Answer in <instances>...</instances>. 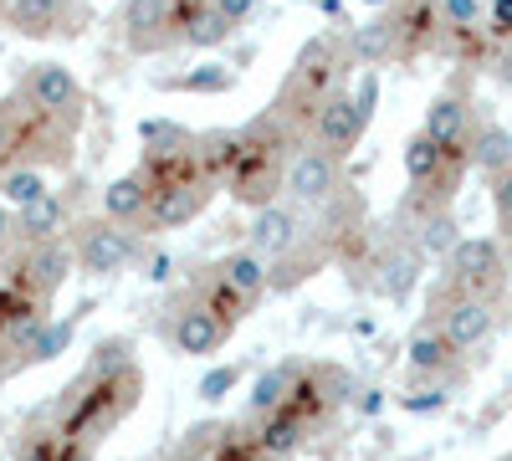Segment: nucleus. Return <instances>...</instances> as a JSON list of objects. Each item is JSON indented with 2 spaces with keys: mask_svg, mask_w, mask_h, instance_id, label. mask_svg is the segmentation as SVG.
<instances>
[{
  "mask_svg": "<svg viewBox=\"0 0 512 461\" xmlns=\"http://www.w3.org/2000/svg\"><path fill=\"white\" fill-rule=\"evenodd\" d=\"M139 395H144V369L128 364V369H113V374H88L82 369L77 380L62 390V400L52 405V431L72 446H103L128 415L139 410Z\"/></svg>",
  "mask_w": 512,
  "mask_h": 461,
  "instance_id": "obj_1",
  "label": "nucleus"
},
{
  "mask_svg": "<svg viewBox=\"0 0 512 461\" xmlns=\"http://www.w3.org/2000/svg\"><path fill=\"white\" fill-rule=\"evenodd\" d=\"M308 134L297 129L292 118H282L277 108L256 113L246 129H241V149H236V164L226 170L221 190L246 205V211H262V205L277 200L282 180H287V159L297 154V144H303Z\"/></svg>",
  "mask_w": 512,
  "mask_h": 461,
  "instance_id": "obj_2",
  "label": "nucleus"
},
{
  "mask_svg": "<svg viewBox=\"0 0 512 461\" xmlns=\"http://www.w3.org/2000/svg\"><path fill=\"white\" fill-rule=\"evenodd\" d=\"M52 318V292L26 267V246H0V385L31 369V339Z\"/></svg>",
  "mask_w": 512,
  "mask_h": 461,
  "instance_id": "obj_3",
  "label": "nucleus"
},
{
  "mask_svg": "<svg viewBox=\"0 0 512 461\" xmlns=\"http://www.w3.org/2000/svg\"><path fill=\"white\" fill-rule=\"evenodd\" d=\"M349 47L338 41L333 31H323V36H308L303 41V52L292 57V67H287V77H282V93L272 98V108L282 113V118H292L297 129L308 134V123H313V113L333 98V93H344V72H349Z\"/></svg>",
  "mask_w": 512,
  "mask_h": 461,
  "instance_id": "obj_4",
  "label": "nucleus"
},
{
  "mask_svg": "<svg viewBox=\"0 0 512 461\" xmlns=\"http://www.w3.org/2000/svg\"><path fill=\"white\" fill-rule=\"evenodd\" d=\"M507 251H502V236H461L446 257V277L472 292V298H487V303H502L507 298Z\"/></svg>",
  "mask_w": 512,
  "mask_h": 461,
  "instance_id": "obj_5",
  "label": "nucleus"
},
{
  "mask_svg": "<svg viewBox=\"0 0 512 461\" xmlns=\"http://www.w3.org/2000/svg\"><path fill=\"white\" fill-rule=\"evenodd\" d=\"M67 241H72V251H77V267L93 272V277H118V272H128V267L144 257L139 231H134V226H118V221H108V216L82 221L77 236H67Z\"/></svg>",
  "mask_w": 512,
  "mask_h": 461,
  "instance_id": "obj_6",
  "label": "nucleus"
},
{
  "mask_svg": "<svg viewBox=\"0 0 512 461\" xmlns=\"http://www.w3.org/2000/svg\"><path fill=\"white\" fill-rule=\"evenodd\" d=\"M338 190H344V159L328 154L313 139H303V144H297V154L287 159L282 195L297 205V211H318V205H328Z\"/></svg>",
  "mask_w": 512,
  "mask_h": 461,
  "instance_id": "obj_7",
  "label": "nucleus"
},
{
  "mask_svg": "<svg viewBox=\"0 0 512 461\" xmlns=\"http://www.w3.org/2000/svg\"><path fill=\"white\" fill-rule=\"evenodd\" d=\"M425 134H431L446 154H472V134H477V103H472V88H466V77L446 82V88L431 98L425 108Z\"/></svg>",
  "mask_w": 512,
  "mask_h": 461,
  "instance_id": "obj_8",
  "label": "nucleus"
},
{
  "mask_svg": "<svg viewBox=\"0 0 512 461\" xmlns=\"http://www.w3.org/2000/svg\"><path fill=\"white\" fill-rule=\"evenodd\" d=\"M21 93L41 108V113H52L62 123H82V108H88V93H82V82L67 62H31L21 72Z\"/></svg>",
  "mask_w": 512,
  "mask_h": 461,
  "instance_id": "obj_9",
  "label": "nucleus"
},
{
  "mask_svg": "<svg viewBox=\"0 0 512 461\" xmlns=\"http://www.w3.org/2000/svg\"><path fill=\"white\" fill-rule=\"evenodd\" d=\"M369 118H374V113H364L354 93H333V98L313 113L308 139H313V144H323V149H328V154H338V159H349V154L364 144V134H369Z\"/></svg>",
  "mask_w": 512,
  "mask_h": 461,
  "instance_id": "obj_10",
  "label": "nucleus"
},
{
  "mask_svg": "<svg viewBox=\"0 0 512 461\" xmlns=\"http://www.w3.org/2000/svg\"><path fill=\"white\" fill-rule=\"evenodd\" d=\"M169 344H175V354H185V359H210V354H221L226 344H231V323L221 318V313H210L205 303H180L175 308V318H169Z\"/></svg>",
  "mask_w": 512,
  "mask_h": 461,
  "instance_id": "obj_11",
  "label": "nucleus"
},
{
  "mask_svg": "<svg viewBox=\"0 0 512 461\" xmlns=\"http://www.w3.org/2000/svg\"><path fill=\"white\" fill-rule=\"evenodd\" d=\"M216 180H180V185H159L154 200H149V216H144V231H180L190 221H200L210 211V200H216Z\"/></svg>",
  "mask_w": 512,
  "mask_h": 461,
  "instance_id": "obj_12",
  "label": "nucleus"
},
{
  "mask_svg": "<svg viewBox=\"0 0 512 461\" xmlns=\"http://www.w3.org/2000/svg\"><path fill=\"white\" fill-rule=\"evenodd\" d=\"M425 272V257L415 251V241H400V236H384L379 251H374V267H369V292H379V298H390V303H405L415 282Z\"/></svg>",
  "mask_w": 512,
  "mask_h": 461,
  "instance_id": "obj_13",
  "label": "nucleus"
},
{
  "mask_svg": "<svg viewBox=\"0 0 512 461\" xmlns=\"http://www.w3.org/2000/svg\"><path fill=\"white\" fill-rule=\"evenodd\" d=\"M123 36H128V52H144V57L180 47L175 0H123Z\"/></svg>",
  "mask_w": 512,
  "mask_h": 461,
  "instance_id": "obj_14",
  "label": "nucleus"
},
{
  "mask_svg": "<svg viewBox=\"0 0 512 461\" xmlns=\"http://www.w3.org/2000/svg\"><path fill=\"white\" fill-rule=\"evenodd\" d=\"M6 21H11L16 36L52 41V36H77L82 31L77 21H88V11H82L77 0H11Z\"/></svg>",
  "mask_w": 512,
  "mask_h": 461,
  "instance_id": "obj_15",
  "label": "nucleus"
},
{
  "mask_svg": "<svg viewBox=\"0 0 512 461\" xmlns=\"http://www.w3.org/2000/svg\"><path fill=\"white\" fill-rule=\"evenodd\" d=\"M303 236H308V211H297L292 200H272V205H262V211H251L246 241H251L256 257L272 262V257H282V251H292Z\"/></svg>",
  "mask_w": 512,
  "mask_h": 461,
  "instance_id": "obj_16",
  "label": "nucleus"
},
{
  "mask_svg": "<svg viewBox=\"0 0 512 461\" xmlns=\"http://www.w3.org/2000/svg\"><path fill=\"white\" fill-rule=\"evenodd\" d=\"M456 349L451 339L436 328V323H420L410 333V344H405V364H410V385H425V380H446V385H461L466 374L456 369Z\"/></svg>",
  "mask_w": 512,
  "mask_h": 461,
  "instance_id": "obj_17",
  "label": "nucleus"
},
{
  "mask_svg": "<svg viewBox=\"0 0 512 461\" xmlns=\"http://www.w3.org/2000/svg\"><path fill=\"white\" fill-rule=\"evenodd\" d=\"M344 47H349V57H354L359 67L400 62V26H395V11H390V6L374 11L364 26H354V31L344 36Z\"/></svg>",
  "mask_w": 512,
  "mask_h": 461,
  "instance_id": "obj_18",
  "label": "nucleus"
},
{
  "mask_svg": "<svg viewBox=\"0 0 512 461\" xmlns=\"http://www.w3.org/2000/svg\"><path fill=\"white\" fill-rule=\"evenodd\" d=\"M149 200H154L149 180H144L139 170H128V175L108 180V190H103V216H108V221H118V226H144Z\"/></svg>",
  "mask_w": 512,
  "mask_h": 461,
  "instance_id": "obj_19",
  "label": "nucleus"
},
{
  "mask_svg": "<svg viewBox=\"0 0 512 461\" xmlns=\"http://www.w3.org/2000/svg\"><path fill=\"white\" fill-rule=\"evenodd\" d=\"M210 267H216V272H221V277H226V282L241 292V298H246L251 308L267 298V277H272V262H267V257H256L251 246H241V251H226V257H216Z\"/></svg>",
  "mask_w": 512,
  "mask_h": 461,
  "instance_id": "obj_20",
  "label": "nucleus"
},
{
  "mask_svg": "<svg viewBox=\"0 0 512 461\" xmlns=\"http://www.w3.org/2000/svg\"><path fill=\"white\" fill-rule=\"evenodd\" d=\"M297 374H303V364H297V359L272 364V369L256 374V380H251V395H246V421L282 410V405H287V395H292V385H297Z\"/></svg>",
  "mask_w": 512,
  "mask_h": 461,
  "instance_id": "obj_21",
  "label": "nucleus"
},
{
  "mask_svg": "<svg viewBox=\"0 0 512 461\" xmlns=\"http://www.w3.org/2000/svg\"><path fill=\"white\" fill-rule=\"evenodd\" d=\"M67 231V195L47 190L36 205H26V211H16V241H57Z\"/></svg>",
  "mask_w": 512,
  "mask_h": 461,
  "instance_id": "obj_22",
  "label": "nucleus"
},
{
  "mask_svg": "<svg viewBox=\"0 0 512 461\" xmlns=\"http://www.w3.org/2000/svg\"><path fill=\"white\" fill-rule=\"evenodd\" d=\"M21 246H26V241H21ZM72 262H77V251H72L67 236H57V241H31V246H26V267H31V277H36L41 287L52 292V298L62 292Z\"/></svg>",
  "mask_w": 512,
  "mask_h": 461,
  "instance_id": "obj_23",
  "label": "nucleus"
},
{
  "mask_svg": "<svg viewBox=\"0 0 512 461\" xmlns=\"http://www.w3.org/2000/svg\"><path fill=\"white\" fill-rule=\"evenodd\" d=\"M190 298H195V303H205L210 313H221L231 328L251 313V303L241 298V292H236V287H231V282H226L216 267H200V272H195V282H190Z\"/></svg>",
  "mask_w": 512,
  "mask_h": 461,
  "instance_id": "obj_24",
  "label": "nucleus"
},
{
  "mask_svg": "<svg viewBox=\"0 0 512 461\" xmlns=\"http://www.w3.org/2000/svg\"><path fill=\"white\" fill-rule=\"evenodd\" d=\"M251 436H256V446H262V456H272V461H287L297 446L308 441V431H303V421H292L287 410H272V415H256L251 421Z\"/></svg>",
  "mask_w": 512,
  "mask_h": 461,
  "instance_id": "obj_25",
  "label": "nucleus"
},
{
  "mask_svg": "<svg viewBox=\"0 0 512 461\" xmlns=\"http://www.w3.org/2000/svg\"><path fill=\"white\" fill-rule=\"evenodd\" d=\"M512 164V129L492 118H477V134H472V170H482L487 180L502 175Z\"/></svg>",
  "mask_w": 512,
  "mask_h": 461,
  "instance_id": "obj_26",
  "label": "nucleus"
},
{
  "mask_svg": "<svg viewBox=\"0 0 512 461\" xmlns=\"http://www.w3.org/2000/svg\"><path fill=\"white\" fill-rule=\"evenodd\" d=\"M236 149H241V129H205L195 134V164H200V175L210 180H226V170L236 164Z\"/></svg>",
  "mask_w": 512,
  "mask_h": 461,
  "instance_id": "obj_27",
  "label": "nucleus"
},
{
  "mask_svg": "<svg viewBox=\"0 0 512 461\" xmlns=\"http://www.w3.org/2000/svg\"><path fill=\"white\" fill-rule=\"evenodd\" d=\"M26 93L16 88L11 98H0V175L21 170V139H26Z\"/></svg>",
  "mask_w": 512,
  "mask_h": 461,
  "instance_id": "obj_28",
  "label": "nucleus"
},
{
  "mask_svg": "<svg viewBox=\"0 0 512 461\" xmlns=\"http://www.w3.org/2000/svg\"><path fill=\"white\" fill-rule=\"evenodd\" d=\"M139 144L144 154H195V129L180 118H139Z\"/></svg>",
  "mask_w": 512,
  "mask_h": 461,
  "instance_id": "obj_29",
  "label": "nucleus"
},
{
  "mask_svg": "<svg viewBox=\"0 0 512 461\" xmlns=\"http://www.w3.org/2000/svg\"><path fill=\"white\" fill-rule=\"evenodd\" d=\"M410 241H415V251H420L425 262H446L451 246L461 241V226H456L451 211H436V216H425V221L410 231Z\"/></svg>",
  "mask_w": 512,
  "mask_h": 461,
  "instance_id": "obj_30",
  "label": "nucleus"
},
{
  "mask_svg": "<svg viewBox=\"0 0 512 461\" xmlns=\"http://www.w3.org/2000/svg\"><path fill=\"white\" fill-rule=\"evenodd\" d=\"M159 88H175V93H231L236 88V67H226V62H200V67H190V72H180V77H164Z\"/></svg>",
  "mask_w": 512,
  "mask_h": 461,
  "instance_id": "obj_31",
  "label": "nucleus"
},
{
  "mask_svg": "<svg viewBox=\"0 0 512 461\" xmlns=\"http://www.w3.org/2000/svg\"><path fill=\"white\" fill-rule=\"evenodd\" d=\"M231 36H236V21H226L216 6H205L200 16H190L185 31H180V41H185V47H195V52H216V47H226Z\"/></svg>",
  "mask_w": 512,
  "mask_h": 461,
  "instance_id": "obj_32",
  "label": "nucleus"
},
{
  "mask_svg": "<svg viewBox=\"0 0 512 461\" xmlns=\"http://www.w3.org/2000/svg\"><path fill=\"white\" fill-rule=\"evenodd\" d=\"M77 318L82 313H72V318H47V328L31 339V369H41V364H52V359H62L67 349H72V333H77Z\"/></svg>",
  "mask_w": 512,
  "mask_h": 461,
  "instance_id": "obj_33",
  "label": "nucleus"
},
{
  "mask_svg": "<svg viewBox=\"0 0 512 461\" xmlns=\"http://www.w3.org/2000/svg\"><path fill=\"white\" fill-rule=\"evenodd\" d=\"M308 380L318 385V395H323L333 410L354 405V395H359V380H354L344 364H308Z\"/></svg>",
  "mask_w": 512,
  "mask_h": 461,
  "instance_id": "obj_34",
  "label": "nucleus"
},
{
  "mask_svg": "<svg viewBox=\"0 0 512 461\" xmlns=\"http://www.w3.org/2000/svg\"><path fill=\"white\" fill-rule=\"evenodd\" d=\"M41 195H47V175L41 170H6L0 175V200H6L11 211H26Z\"/></svg>",
  "mask_w": 512,
  "mask_h": 461,
  "instance_id": "obj_35",
  "label": "nucleus"
},
{
  "mask_svg": "<svg viewBox=\"0 0 512 461\" xmlns=\"http://www.w3.org/2000/svg\"><path fill=\"white\" fill-rule=\"evenodd\" d=\"M446 405H451V385H446V380L410 385V390L400 395V410H405V415H436V410H446Z\"/></svg>",
  "mask_w": 512,
  "mask_h": 461,
  "instance_id": "obj_36",
  "label": "nucleus"
},
{
  "mask_svg": "<svg viewBox=\"0 0 512 461\" xmlns=\"http://www.w3.org/2000/svg\"><path fill=\"white\" fill-rule=\"evenodd\" d=\"M128 364H139L134 359V344H128V339H98L93 344V359L82 364V369H88V374H113V369H128Z\"/></svg>",
  "mask_w": 512,
  "mask_h": 461,
  "instance_id": "obj_37",
  "label": "nucleus"
},
{
  "mask_svg": "<svg viewBox=\"0 0 512 461\" xmlns=\"http://www.w3.org/2000/svg\"><path fill=\"white\" fill-rule=\"evenodd\" d=\"M236 385H241V364H216V369H205V374H200L195 395H200L205 405H221Z\"/></svg>",
  "mask_w": 512,
  "mask_h": 461,
  "instance_id": "obj_38",
  "label": "nucleus"
},
{
  "mask_svg": "<svg viewBox=\"0 0 512 461\" xmlns=\"http://www.w3.org/2000/svg\"><path fill=\"white\" fill-rule=\"evenodd\" d=\"M441 6V26L446 31H472L487 21V0H436Z\"/></svg>",
  "mask_w": 512,
  "mask_h": 461,
  "instance_id": "obj_39",
  "label": "nucleus"
},
{
  "mask_svg": "<svg viewBox=\"0 0 512 461\" xmlns=\"http://www.w3.org/2000/svg\"><path fill=\"white\" fill-rule=\"evenodd\" d=\"M492 216H497V231H512V164L502 175H492Z\"/></svg>",
  "mask_w": 512,
  "mask_h": 461,
  "instance_id": "obj_40",
  "label": "nucleus"
},
{
  "mask_svg": "<svg viewBox=\"0 0 512 461\" xmlns=\"http://www.w3.org/2000/svg\"><path fill=\"white\" fill-rule=\"evenodd\" d=\"M487 31L492 41H512V0H492L487 6Z\"/></svg>",
  "mask_w": 512,
  "mask_h": 461,
  "instance_id": "obj_41",
  "label": "nucleus"
},
{
  "mask_svg": "<svg viewBox=\"0 0 512 461\" xmlns=\"http://www.w3.org/2000/svg\"><path fill=\"white\" fill-rule=\"evenodd\" d=\"M487 72H492L497 88H507V93H512V41H497V52H492Z\"/></svg>",
  "mask_w": 512,
  "mask_h": 461,
  "instance_id": "obj_42",
  "label": "nucleus"
},
{
  "mask_svg": "<svg viewBox=\"0 0 512 461\" xmlns=\"http://www.w3.org/2000/svg\"><path fill=\"white\" fill-rule=\"evenodd\" d=\"M354 98H359V108H364V113H374V108H379V72H374V67H364V72H359Z\"/></svg>",
  "mask_w": 512,
  "mask_h": 461,
  "instance_id": "obj_43",
  "label": "nucleus"
},
{
  "mask_svg": "<svg viewBox=\"0 0 512 461\" xmlns=\"http://www.w3.org/2000/svg\"><path fill=\"white\" fill-rule=\"evenodd\" d=\"M384 405H390V395H384V390H379V385H364V390H359V395H354V410H359V415H364V421H374V415H379V410H384Z\"/></svg>",
  "mask_w": 512,
  "mask_h": 461,
  "instance_id": "obj_44",
  "label": "nucleus"
},
{
  "mask_svg": "<svg viewBox=\"0 0 512 461\" xmlns=\"http://www.w3.org/2000/svg\"><path fill=\"white\" fill-rule=\"evenodd\" d=\"M210 6H216L226 21H236V26H241V21L251 16V6H256V0H210Z\"/></svg>",
  "mask_w": 512,
  "mask_h": 461,
  "instance_id": "obj_45",
  "label": "nucleus"
},
{
  "mask_svg": "<svg viewBox=\"0 0 512 461\" xmlns=\"http://www.w3.org/2000/svg\"><path fill=\"white\" fill-rule=\"evenodd\" d=\"M11 241H16V211L0 200V246H11Z\"/></svg>",
  "mask_w": 512,
  "mask_h": 461,
  "instance_id": "obj_46",
  "label": "nucleus"
},
{
  "mask_svg": "<svg viewBox=\"0 0 512 461\" xmlns=\"http://www.w3.org/2000/svg\"><path fill=\"white\" fill-rule=\"evenodd\" d=\"M169 267H175V262H169L164 251H159V257H149V262H144V277H149V282H164V277H169Z\"/></svg>",
  "mask_w": 512,
  "mask_h": 461,
  "instance_id": "obj_47",
  "label": "nucleus"
},
{
  "mask_svg": "<svg viewBox=\"0 0 512 461\" xmlns=\"http://www.w3.org/2000/svg\"><path fill=\"white\" fill-rule=\"evenodd\" d=\"M359 6H369V11H384V6H395V0H359Z\"/></svg>",
  "mask_w": 512,
  "mask_h": 461,
  "instance_id": "obj_48",
  "label": "nucleus"
},
{
  "mask_svg": "<svg viewBox=\"0 0 512 461\" xmlns=\"http://www.w3.org/2000/svg\"><path fill=\"white\" fill-rule=\"evenodd\" d=\"M502 236V251H507V262H512V231H497Z\"/></svg>",
  "mask_w": 512,
  "mask_h": 461,
  "instance_id": "obj_49",
  "label": "nucleus"
},
{
  "mask_svg": "<svg viewBox=\"0 0 512 461\" xmlns=\"http://www.w3.org/2000/svg\"><path fill=\"white\" fill-rule=\"evenodd\" d=\"M6 11H11V0H0V16H6Z\"/></svg>",
  "mask_w": 512,
  "mask_h": 461,
  "instance_id": "obj_50",
  "label": "nucleus"
},
{
  "mask_svg": "<svg viewBox=\"0 0 512 461\" xmlns=\"http://www.w3.org/2000/svg\"><path fill=\"white\" fill-rule=\"evenodd\" d=\"M6 461H11V456H6Z\"/></svg>",
  "mask_w": 512,
  "mask_h": 461,
  "instance_id": "obj_51",
  "label": "nucleus"
},
{
  "mask_svg": "<svg viewBox=\"0 0 512 461\" xmlns=\"http://www.w3.org/2000/svg\"><path fill=\"white\" fill-rule=\"evenodd\" d=\"M507 461H512V456H507Z\"/></svg>",
  "mask_w": 512,
  "mask_h": 461,
  "instance_id": "obj_52",
  "label": "nucleus"
}]
</instances>
